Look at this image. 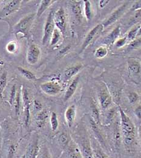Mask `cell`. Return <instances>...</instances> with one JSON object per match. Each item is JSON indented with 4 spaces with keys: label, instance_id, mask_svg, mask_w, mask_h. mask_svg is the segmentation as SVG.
I'll return each mask as SVG.
<instances>
[{
    "label": "cell",
    "instance_id": "cell-1",
    "mask_svg": "<svg viewBox=\"0 0 141 158\" xmlns=\"http://www.w3.org/2000/svg\"><path fill=\"white\" fill-rule=\"evenodd\" d=\"M119 112L121 118V129L123 135L124 142L126 145H131L135 138L134 125L121 107H119Z\"/></svg>",
    "mask_w": 141,
    "mask_h": 158
},
{
    "label": "cell",
    "instance_id": "cell-2",
    "mask_svg": "<svg viewBox=\"0 0 141 158\" xmlns=\"http://www.w3.org/2000/svg\"><path fill=\"white\" fill-rule=\"evenodd\" d=\"M35 13H30L23 18L13 27L14 34L17 36L19 33H21L23 34L24 36L27 37L30 27L35 19Z\"/></svg>",
    "mask_w": 141,
    "mask_h": 158
},
{
    "label": "cell",
    "instance_id": "cell-3",
    "mask_svg": "<svg viewBox=\"0 0 141 158\" xmlns=\"http://www.w3.org/2000/svg\"><path fill=\"white\" fill-rule=\"evenodd\" d=\"M53 12L51 10L49 13L47 18V20L46 21L43 36L42 38V44L44 45H46L49 42H50L52 33L55 28V23L53 21Z\"/></svg>",
    "mask_w": 141,
    "mask_h": 158
},
{
    "label": "cell",
    "instance_id": "cell-4",
    "mask_svg": "<svg viewBox=\"0 0 141 158\" xmlns=\"http://www.w3.org/2000/svg\"><path fill=\"white\" fill-rule=\"evenodd\" d=\"M130 1H126L123 4L119 6L116 10L111 14V15L104 21L103 22V26L104 28L109 26L116 21H117L127 10Z\"/></svg>",
    "mask_w": 141,
    "mask_h": 158
},
{
    "label": "cell",
    "instance_id": "cell-5",
    "mask_svg": "<svg viewBox=\"0 0 141 158\" xmlns=\"http://www.w3.org/2000/svg\"><path fill=\"white\" fill-rule=\"evenodd\" d=\"M53 21L57 28L64 36L66 31V16L63 7H60L53 15Z\"/></svg>",
    "mask_w": 141,
    "mask_h": 158
},
{
    "label": "cell",
    "instance_id": "cell-6",
    "mask_svg": "<svg viewBox=\"0 0 141 158\" xmlns=\"http://www.w3.org/2000/svg\"><path fill=\"white\" fill-rule=\"evenodd\" d=\"M21 1L13 0L9 1L0 10V19H3L18 11L21 6Z\"/></svg>",
    "mask_w": 141,
    "mask_h": 158
},
{
    "label": "cell",
    "instance_id": "cell-7",
    "mask_svg": "<svg viewBox=\"0 0 141 158\" xmlns=\"http://www.w3.org/2000/svg\"><path fill=\"white\" fill-rule=\"evenodd\" d=\"M40 89L46 94L50 96H55L62 91L61 86L55 81H47L40 85Z\"/></svg>",
    "mask_w": 141,
    "mask_h": 158
},
{
    "label": "cell",
    "instance_id": "cell-8",
    "mask_svg": "<svg viewBox=\"0 0 141 158\" xmlns=\"http://www.w3.org/2000/svg\"><path fill=\"white\" fill-rule=\"evenodd\" d=\"M104 29V27L103 26V24H99L95 27H93L90 30L89 33L87 34V35L86 36V39L84 41V43L81 47V52H82L84 50L86 49V48L93 41V40L101 34V33L103 31Z\"/></svg>",
    "mask_w": 141,
    "mask_h": 158
},
{
    "label": "cell",
    "instance_id": "cell-9",
    "mask_svg": "<svg viewBox=\"0 0 141 158\" xmlns=\"http://www.w3.org/2000/svg\"><path fill=\"white\" fill-rule=\"evenodd\" d=\"M41 55V50L38 46L36 44H31L27 52L26 59L29 64L35 65L38 62Z\"/></svg>",
    "mask_w": 141,
    "mask_h": 158
},
{
    "label": "cell",
    "instance_id": "cell-10",
    "mask_svg": "<svg viewBox=\"0 0 141 158\" xmlns=\"http://www.w3.org/2000/svg\"><path fill=\"white\" fill-rule=\"evenodd\" d=\"M99 100L100 102V105L104 109H107L112 103V96L105 87H104L99 91Z\"/></svg>",
    "mask_w": 141,
    "mask_h": 158
},
{
    "label": "cell",
    "instance_id": "cell-11",
    "mask_svg": "<svg viewBox=\"0 0 141 158\" xmlns=\"http://www.w3.org/2000/svg\"><path fill=\"white\" fill-rule=\"evenodd\" d=\"M76 113H77V107L75 105H72L68 107L65 112L64 117L66 121V123L69 127L72 126L75 121V117H76Z\"/></svg>",
    "mask_w": 141,
    "mask_h": 158
},
{
    "label": "cell",
    "instance_id": "cell-12",
    "mask_svg": "<svg viewBox=\"0 0 141 158\" xmlns=\"http://www.w3.org/2000/svg\"><path fill=\"white\" fill-rule=\"evenodd\" d=\"M121 33V27L117 26L116 27L115 29L111 31V33L108 35L103 40V44L107 45H110L115 43L116 40L119 38Z\"/></svg>",
    "mask_w": 141,
    "mask_h": 158
},
{
    "label": "cell",
    "instance_id": "cell-13",
    "mask_svg": "<svg viewBox=\"0 0 141 158\" xmlns=\"http://www.w3.org/2000/svg\"><path fill=\"white\" fill-rule=\"evenodd\" d=\"M23 99L24 102V115H25V124L26 126L29 125L30 121V102L29 97V93L26 89H24L23 94Z\"/></svg>",
    "mask_w": 141,
    "mask_h": 158
},
{
    "label": "cell",
    "instance_id": "cell-14",
    "mask_svg": "<svg viewBox=\"0 0 141 158\" xmlns=\"http://www.w3.org/2000/svg\"><path fill=\"white\" fill-rule=\"evenodd\" d=\"M78 82H79V77H77L71 82V83L67 88L65 93L64 94V101L65 102H67L69 99H70L76 92Z\"/></svg>",
    "mask_w": 141,
    "mask_h": 158
},
{
    "label": "cell",
    "instance_id": "cell-15",
    "mask_svg": "<svg viewBox=\"0 0 141 158\" xmlns=\"http://www.w3.org/2000/svg\"><path fill=\"white\" fill-rule=\"evenodd\" d=\"M82 65L77 64L74 66L68 67L64 71V79L65 80H68L75 76L82 68Z\"/></svg>",
    "mask_w": 141,
    "mask_h": 158
},
{
    "label": "cell",
    "instance_id": "cell-16",
    "mask_svg": "<svg viewBox=\"0 0 141 158\" xmlns=\"http://www.w3.org/2000/svg\"><path fill=\"white\" fill-rule=\"evenodd\" d=\"M38 141L36 140L33 141L32 144L29 146L27 150L26 153V158H36L37 157L39 153Z\"/></svg>",
    "mask_w": 141,
    "mask_h": 158
},
{
    "label": "cell",
    "instance_id": "cell-17",
    "mask_svg": "<svg viewBox=\"0 0 141 158\" xmlns=\"http://www.w3.org/2000/svg\"><path fill=\"white\" fill-rule=\"evenodd\" d=\"M71 2H72V12L75 15L76 19L79 23H81L82 19V12L81 4H80V2L81 1H71Z\"/></svg>",
    "mask_w": 141,
    "mask_h": 158
},
{
    "label": "cell",
    "instance_id": "cell-18",
    "mask_svg": "<svg viewBox=\"0 0 141 158\" xmlns=\"http://www.w3.org/2000/svg\"><path fill=\"white\" fill-rule=\"evenodd\" d=\"M48 117L49 114L47 110L44 109L39 111L36 118V123L37 126L39 128H41L43 126H44Z\"/></svg>",
    "mask_w": 141,
    "mask_h": 158
},
{
    "label": "cell",
    "instance_id": "cell-19",
    "mask_svg": "<svg viewBox=\"0 0 141 158\" xmlns=\"http://www.w3.org/2000/svg\"><path fill=\"white\" fill-rule=\"evenodd\" d=\"M81 152L83 158H93L92 148L91 147L90 143L87 140L82 143Z\"/></svg>",
    "mask_w": 141,
    "mask_h": 158
},
{
    "label": "cell",
    "instance_id": "cell-20",
    "mask_svg": "<svg viewBox=\"0 0 141 158\" xmlns=\"http://www.w3.org/2000/svg\"><path fill=\"white\" fill-rule=\"evenodd\" d=\"M128 70L132 75H137L141 72V65L139 62L130 60L128 62Z\"/></svg>",
    "mask_w": 141,
    "mask_h": 158
},
{
    "label": "cell",
    "instance_id": "cell-21",
    "mask_svg": "<svg viewBox=\"0 0 141 158\" xmlns=\"http://www.w3.org/2000/svg\"><path fill=\"white\" fill-rule=\"evenodd\" d=\"M53 2H55V1L52 0H42L41 1L38 11L37 12V16L40 17L43 13L51 6Z\"/></svg>",
    "mask_w": 141,
    "mask_h": 158
},
{
    "label": "cell",
    "instance_id": "cell-22",
    "mask_svg": "<svg viewBox=\"0 0 141 158\" xmlns=\"http://www.w3.org/2000/svg\"><path fill=\"white\" fill-rule=\"evenodd\" d=\"M91 109V119L94 121V122L98 125L100 123V117H99V111L94 102L91 103L90 105Z\"/></svg>",
    "mask_w": 141,
    "mask_h": 158
},
{
    "label": "cell",
    "instance_id": "cell-23",
    "mask_svg": "<svg viewBox=\"0 0 141 158\" xmlns=\"http://www.w3.org/2000/svg\"><path fill=\"white\" fill-rule=\"evenodd\" d=\"M68 154L70 158H83L81 150L75 145H71L68 147Z\"/></svg>",
    "mask_w": 141,
    "mask_h": 158
},
{
    "label": "cell",
    "instance_id": "cell-24",
    "mask_svg": "<svg viewBox=\"0 0 141 158\" xmlns=\"http://www.w3.org/2000/svg\"><path fill=\"white\" fill-rule=\"evenodd\" d=\"M18 70L19 73L26 79H28L29 80H35L37 79L35 75L32 71L27 69L19 66L18 67Z\"/></svg>",
    "mask_w": 141,
    "mask_h": 158
},
{
    "label": "cell",
    "instance_id": "cell-25",
    "mask_svg": "<svg viewBox=\"0 0 141 158\" xmlns=\"http://www.w3.org/2000/svg\"><path fill=\"white\" fill-rule=\"evenodd\" d=\"M141 30V25L139 24L137 26L134 27L133 28H131L129 32H128V35L127 36V41L131 42L133 40H135L136 36L138 35V33H140Z\"/></svg>",
    "mask_w": 141,
    "mask_h": 158
},
{
    "label": "cell",
    "instance_id": "cell-26",
    "mask_svg": "<svg viewBox=\"0 0 141 158\" xmlns=\"http://www.w3.org/2000/svg\"><path fill=\"white\" fill-rule=\"evenodd\" d=\"M61 35H62V33H61V31L57 28L55 27L53 30V32L52 33L51 39L50 40L51 45V46H54L59 42V41L61 39Z\"/></svg>",
    "mask_w": 141,
    "mask_h": 158
},
{
    "label": "cell",
    "instance_id": "cell-27",
    "mask_svg": "<svg viewBox=\"0 0 141 158\" xmlns=\"http://www.w3.org/2000/svg\"><path fill=\"white\" fill-rule=\"evenodd\" d=\"M84 14L88 21H90L93 16L91 5L90 1H84Z\"/></svg>",
    "mask_w": 141,
    "mask_h": 158
},
{
    "label": "cell",
    "instance_id": "cell-28",
    "mask_svg": "<svg viewBox=\"0 0 141 158\" xmlns=\"http://www.w3.org/2000/svg\"><path fill=\"white\" fill-rule=\"evenodd\" d=\"M51 125V130L53 132H55L59 126V121L57 114L55 112H52L51 115L50 119Z\"/></svg>",
    "mask_w": 141,
    "mask_h": 158
},
{
    "label": "cell",
    "instance_id": "cell-29",
    "mask_svg": "<svg viewBox=\"0 0 141 158\" xmlns=\"http://www.w3.org/2000/svg\"><path fill=\"white\" fill-rule=\"evenodd\" d=\"M90 124H91V128H92L93 131H94L95 133L96 134V136L98 137V138L99 139H100V142L101 143H104V141L103 139V136H102L100 131H99V129H98V125L94 122V121L91 118L90 119Z\"/></svg>",
    "mask_w": 141,
    "mask_h": 158
},
{
    "label": "cell",
    "instance_id": "cell-30",
    "mask_svg": "<svg viewBox=\"0 0 141 158\" xmlns=\"http://www.w3.org/2000/svg\"><path fill=\"white\" fill-rule=\"evenodd\" d=\"M7 71L3 72V73L0 76V95L1 96L2 95V92L4 91L7 85Z\"/></svg>",
    "mask_w": 141,
    "mask_h": 158
},
{
    "label": "cell",
    "instance_id": "cell-31",
    "mask_svg": "<svg viewBox=\"0 0 141 158\" xmlns=\"http://www.w3.org/2000/svg\"><path fill=\"white\" fill-rule=\"evenodd\" d=\"M108 54V50L105 47H100L97 48L95 52V56L99 59L105 57Z\"/></svg>",
    "mask_w": 141,
    "mask_h": 158
},
{
    "label": "cell",
    "instance_id": "cell-32",
    "mask_svg": "<svg viewBox=\"0 0 141 158\" xmlns=\"http://www.w3.org/2000/svg\"><path fill=\"white\" fill-rule=\"evenodd\" d=\"M20 100H21V92L20 91L16 92V97L13 102L15 109V114L16 115H18L20 113Z\"/></svg>",
    "mask_w": 141,
    "mask_h": 158
},
{
    "label": "cell",
    "instance_id": "cell-33",
    "mask_svg": "<svg viewBox=\"0 0 141 158\" xmlns=\"http://www.w3.org/2000/svg\"><path fill=\"white\" fill-rule=\"evenodd\" d=\"M59 142L61 145L63 147H66L69 144V138L67 133H63L59 136Z\"/></svg>",
    "mask_w": 141,
    "mask_h": 158
},
{
    "label": "cell",
    "instance_id": "cell-34",
    "mask_svg": "<svg viewBox=\"0 0 141 158\" xmlns=\"http://www.w3.org/2000/svg\"><path fill=\"white\" fill-rule=\"evenodd\" d=\"M6 49L9 53H14L16 52L18 49V44L15 41H11L7 44Z\"/></svg>",
    "mask_w": 141,
    "mask_h": 158
},
{
    "label": "cell",
    "instance_id": "cell-35",
    "mask_svg": "<svg viewBox=\"0 0 141 158\" xmlns=\"http://www.w3.org/2000/svg\"><path fill=\"white\" fill-rule=\"evenodd\" d=\"M141 45V39L138 38L136 40H134L130 42V44L128 45L127 48L128 51H131L133 50H134L137 48H138Z\"/></svg>",
    "mask_w": 141,
    "mask_h": 158
},
{
    "label": "cell",
    "instance_id": "cell-36",
    "mask_svg": "<svg viewBox=\"0 0 141 158\" xmlns=\"http://www.w3.org/2000/svg\"><path fill=\"white\" fill-rule=\"evenodd\" d=\"M139 95L136 92H130L128 95V100L131 104H134L139 100Z\"/></svg>",
    "mask_w": 141,
    "mask_h": 158
},
{
    "label": "cell",
    "instance_id": "cell-37",
    "mask_svg": "<svg viewBox=\"0 0 141 158\" xmlns=\"http://www.w3.org/2000/svg\"><path fill=\"white\" fill-rule=\"evenodd\" d=\"M116 109L115 108H112L109 109L108 112L107 113L106 115V121L107 123L112 121V120L114 119V117L116 115Z\"/></svg>",
    "mask_w": 141,
    "mask_h": 158
},
{
    "label": "cell",
    "instance_id": "cell-38",
    "mask_svg": "<svg viewBox=\"0 0 141 158\" xmlns=\"http://www.w3.org/2000/svg\"><path fill=\"white\" fill-rule=\"evenodd\" d=\"M115 139L117 145H119L121 141V132H120V127L117 124H116L115 127Z\"/></svg>",
    "mask_w": 141,
    "mask_h": 158
},
{
    "label": "cell",
    "instance_id": "cell-39",
    "mask_svg": "<svg viewBox=\"0 0 141 158\" xmlns=\"http://www.w3.org/2000/svg\"><path fill=\"white\" fill-rule=\"evenodd\" d=\"M93 151V158H107L103 152L98 149H92Z\"/></svg>",
    "mask_w": 141,
    "mask_h": 158
},
{
    "label": "cell",
    "instance_id": "cell-40",
    "mask_svg": "<svg viewBox=\"0 0 141 158\" xmlns=\"http://www.w3.org/2000/svg\"><path fill=\"white\" fill-rule=\"evenodd\" d=\"M127 37H124L122 38H120L116 40L115 42V47L116 48H121L124 47L126 43L127 42Z\"/></svg>",
    "mask_w": 141,
    "mask_h": 158
},
{
    "label": "cell",
    "instance_id": "cell-41",
    "mask_svg": "<svg viewBox=\"0 0 141 158\" xmlns=\"http://www.w3.org/2000/svg\"><path fill=\"white\" fill-rule=\"evenodd\" d=\"M16 86L15 85H13L12 88V90H11V97H10V103L11 105H12L13 104V102H14V100H15V97H16Z\"/></svg>",
    "mask_w": 141,
    "mask_h": 158
},
{
    "label": "cell",
    "instance_id": "cell-42",
    "mask_svg": "<svg viewBox=\"0 0 141 158\" xmlns=\"http://www.w3.org/2000/svg\"><path fill=\"white\" fill-rule=\"evenodd\" d=\"M16 149H15V145H11L9 147V150H8V156L9 158H12L13 156V155H15Z\"/></svg>",
    "mask_w": 141,
    "mask_h": 158
},
{
    "label": "cell",
    "instance_id": "cell-43",
    "mask_svg": "<svg viewBox=\"0 0 141 158\" xmlns=\"http://www.w3.org/2000/svg\"><path fill=\"white\" fill-rule=\"evenodd\" d=\"M134 114L136 116V117L141 120V105H139L134 110Z\"/></svg>",
    "mask_w": 141,
    "mask_h": 158
},
{
    "label": "cell",
    "instance_id": "cell-44",
    "mask_svg": "<svg viewBox=\"0 0 141 158\" xmlns=\"http://www.w3.org/2000/svg\"><path fill=\"white\" fill-rule=\"evenodd\" d=\"M33 106H34V109L35 110H37L39 112L42 110V105L38 100L34 101V105Z\"/></svg>",
    "mask_w": 141,
    "mask_h": 158
},
{
    "label": "cell",
    "instance_id": "cell-45",
    "mask_svg": "<svg viewBox=\"0 0 141 158\" xmlns=\"http://www.w3.org/2000/svg\"><path fill=\"white\" fill-rule=\"evenodd\" d=\"M110 2V1L108 0H101L99 1V6L100 9L104 8L108 3Z\"/></svg>",
    "mask_w": 141,
    "mask_h": 158
},
{
    "label": "cell",
    "instance_id": "cell-46",
    "mask_svg": "<svg viewBox=\"0 0 141 158\" xmlns=\"http://www.w3.org/2000/svg\"><path fill=\"white\" fill-rule=\"evenodd\" d=\"M41 158H51V154L47 149H44L42 151V153L41 155Z\"/></svg>",
    "mask_w": 141,
    "mask_h": 158
},
{
    "label": "cell",
    "instance_id": "cell-47",
    "mask_svg": "<svg viewBox=\"0 0 141 158\" xmlns=\"http://www.w3.org/2000/svg\"><path fill=\"white\" fill-rule=\"evenodd\" d=\"M21 158H26V155H23V156H22V157H21Z\"/></svg>",
    "mask_w": 141,
    "mask_h": 158
},
{
    "label": "cell",
    "instance_id": "cell-48",
    "mask_svg": "<svg viewBox=\"0 0 141 158\" xmlns=\"http://www.w3.org/2000/svg\"><path fill=\"white\" fill-rule=\"evenodd\" d=\"M1 1H0V4H1Z\"/></svg>",
    "mask_w": 141,
    "mask_h": 158
},
{
    "label": "cell",
    "instance_id": "cell-49",
    "mask_svg": "<svg viewBox=\"0 0 141 158\" xmlns=\"http://www.w3.org/2000/svg\"><path fill=\"white\" fill-rule=\"evenodd\" d=\"M107 158H108V157H107Z\"/></svg>",
    "mask_w": 141,
    "mask_h": 158
}]
</instances>
